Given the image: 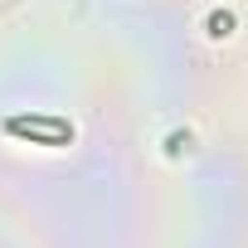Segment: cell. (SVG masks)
Instances as JSON below:
<instances>
[{"mask_svg": "<svg viewBox=\"0 0 248 248\" xmlns=\"http://www.w3.org/2000/svg\"><path fill=\"white\" fill-rule=\"evenodd\" d=\"M5 132L10 137H30L39 146H68L73 141V127H68L63 117H10Z\"/></svg>", "mask_w": 248, "mask_h": 248, "instance_id": "cell-1", "label": "cell"}, {"mask_svg": "<svg viewBox=\"0 0 248 248\" xmlns=\"http://www.w3.org/2000/svg\"><path fill=\"white\" fill-rule=\"evenodd\" d=\"M229 25H233L229 15H214V20H209V30H214V34H229Z\"/></svg>", "mask_w": 248, "mask_h": 248, "instance_id": "cell-2", "label": "cell"}]
</instances>
